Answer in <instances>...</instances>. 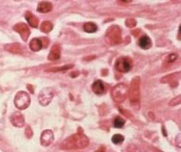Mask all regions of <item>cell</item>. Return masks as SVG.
<instances>
[{
	"label": "cell",
	"mask_w": 181,
	"mask_h": 152,
	"mask_svg": "<svg viewBox=\"0 0 181 152\" xmlns=\"http://www.w3.org/2000/svg\"><path fill=\"white\" fill-rule=\"evenodd\" d=\"M89 141L88 138L81 132L76 133L66 139L61 145V148L63 149H81L88 146Z\"/></svg>",
	"instance_id": "1"
},
{
	"label": "cell",
	"mask_w": 181,
	"mask_h": 152,
	"mask_svg": "<svg viewBox=\"0 0 181 152\" xmlns=\"http://www.w3.org/2000/svg\"><path fill=\"white\" fill-rule=\"evenodd\" d=\"M139 86H141V78L135 77L131 82L130 88L128 89L130 102L132 105L138 106L141 100V91H139Z\"/></svg>",
	"instance_id": "2"
},
{
	"label": "cell",
	"mask_w": 181,
	"mask_h": 152,
	"mask_svg": "<svg viewBox=\"0 0 181 152\" xmlns=\"http://www.w3.org/2000/svg\"><path fill=\"white\" fill-rule=\"evenodd\" d=\"M106 40L111 45L119 44L122 41L121 38V28L116 25L111 26L106 33Z\"/></svg>",
	"instance_id": "3"
},
{
	"label": "cell",
	"mask_w": 181,
	"mask_h": 152,
	"mask_svg": "<svg viewBox=\"0 0 181 152\" xmlns=\"http://www.w3.org/2000/svg\"><path fill=\"white\" fill-rule=\"evenodd\" d=\"M128 94V87L125 84L120 83L117 84L112 90H111V97L115 102H122L127 97Z\"/></svg>",
	"instance_id": "4"
},
{
	"label": "cell",
	"mask_w": 181,
	"mask_h": 152,
	"mask_svg": "<svg viewBox=\"0 0 181 152\" xmlns=\"http://www.w3.org/2000/svg\"><path fill=\"white\" fill-rule=\"evenodd\" d=\"M14 102L19 110H24L30 105V96L25 91H19L15 96Z\"/></svg>",
	"instance_id": "5"
},
{
	"label": "cell",
	"mask_w": 181,
	"mask_h": 152,
	"mask_svg": "<svg viewBox=\"0 0 181 152\" xmlns=\"http://www.w3.org/2000/svg\"><path fill=\"white\" fill-rule=\"evenodd\" d=\"M54 95V91L52 88H45L40 91L38 99L39 103L42 106H48L52 102V100Z\"/></svg>",
	"instance_id": "6"
},
{
	"label": "cell",
	"mask_w": 181,
	"mask_h": 152,
	"mask_svg": "<svg viewBox=\"0 0 181 152\" xmlns=\"http://www.w3.org/2000/svg\"><path fill=\"white\" fill-rule=\"evenodd\" d=\"M115 69L120 72H128L132 69V61L128 57H120L115 62Z\"/></svg>",
	"instance_id": "7"
},
{
	"label": "cell",
	"mask_w": 181,
	"mask_h": 152,
	"mask_svg": "<svg viewBox=\"0 0 181 152\" xmlns=\"http://www.w3.org/2000/svg\"><path fill=\"white\" fill-rule=\"evenodd\" d=\"M14 30L20 34L24 41L27 40V39H28V37L30 35V30H29V27L27 26L26 24H24V23L16 24L15 26H14Z\"/></svg>",
	"instance_id": "8"
},
{
	"label": "cell",
	"mask_w": 181,
	"mask_h": 152,
	"mask_svg": "<svg viewBox=\"0 0 181 152\" xmlns=\"http://www.w3.org/2000/svg\"><path fill=\"white\" fill-rule=\"evenodd\" d=\"M41 143L44 146H48L52 145L53 141V133L52 130H45L42 134H41Z\"/></svg>",
	"instance_id": "9"
},
{
	"label": "cell",
	"mask_w": 181,
	"mask_h": 152,
	"mask_svg": "<svg viewBox=\"0 0 181 152\" xmlns=\"http://www.w3.org/2000/svg\"><path fill=\"white\" fill-rule=\"evenodd\" d=\"M11 122L14 126L16 127H22L25 123V120H24V116L20 114V113H14L11 116Z\"/></svg>",
	"instance_id": "10"
},
{
	"label": "cell",
	"mask_w": 181,
	"mask_h": 152,
	"mask_svg": "<svg viewBox=\"0 0 181 152\" xmlns=\"http://www.w3.org/2000/svg\"><path fill=\"white\" fill-rule=\"evenodd\" d=\"M60 52H61L60 46L58 44H54L51 49V52H49V54L48 56V59L49 61L58 60V59L60 58Z\"/></svg>",
	"instance_id": "11"
},
{
	"label": "cell",
	"mask_w": 181,
	"mask_h": 152,
	"mask_svg": "<svg viewBox=\"0 0 181 152\" xmlns=\"http://www.w3.org/2000/svg\"><path fill=\"white\" fill-rule=\"evenodd\" d=\"M92 90L96 95H103L106 91V87L104 83L101 80H97L93 83L92 85Z\"/></svg>",
	"instance_id": "12"
},
{
	"label": "cell",
	"mask_w": 181,
	"mask_h": 152,
	"mask_svg": "<svg viewBox=\"0 0 181 152\" xmlns=\"http://www.w3.org/2000/svg\"><path fill=\"white\" fill-rule=\"evenodd\" d=\"M52 10V4L51 2H41L39 3L38 7H37V11L39 13H48Z\"/></svg>",
	"instance_id": "13"
},
{
	"label": "cell",
	"mask_w": 181,
	"mask_h": 152,
	"mask_svg": "<svg viewBox=\"0 0 181 152\" xmlns=\"http://www.w3.org/2000/svg\"><path fill=\"white\" fill-rule=\"evenodd\" d=\"M25 19L26 20L28 21L29 25L31 27H38V25H39V19H37V16H35L34 15H32V13L30 12H26L25 13Z\"/></svg>",
	"instance_id": "14"
},
{
	"label": "cell",
	"mask_w": 181,
	"mask_h": 152,
	"mask_svg": "<svg viewBox=\"0 0 181 152\" xmlns=\"http://www.w3.org/2000/svg\"><path fill=\"white\" fill-rule=\"evenodd\" d=\"M138 44L139 47H142L143 49H149L152 45L151 40L146 36H143V37H142L141 39H139Z\"/></svg>",
	"instance_id": "15"
},
{
	"label": "cell",
	"mask_w": 181,
	"mask_h": 152,
	"mask_svg": "<svg viewBox=\"0 0 181 152\" xmlns=\"http://www.w3.org/2000/svg\"><path fill=\"white\" fill-rule=\"evenodd\" d=\"M30 49L32 51H39V50L42 49L43 47V44H42V40H39V39H33L30 41Z\"/></svg>",
	"instance_id": "16"
},
{
	"label": "cell",
	"mask_w": 181,
	"mask_h": 152,
	"mask_svg": "<svg viewBox=\"0 0 181 152\" xmlns=\"http://www.w3.org/2000/svg\"><path fill=\"white\" fill-rule=\"evenodd\" d=\"M5 48L8 50V51L13 52V53H21L22 52V49H21L20 45L18 44H13L6 45Z\"/></svg>",
	"instance_id": "17"
},
{
	"label": "cell",
	"mask_w": 181,
	"mask_h": 152,
	"mask_svg": "<svg viewBox=\"0 0 181 152\" xmlns=\"http://www.w3.org/2000/svg\"><path fill=\"white\" fill-rule=\"evenodd\" d=\"M178 72L177 73H175V74H170V75H168V76H166V77H164L162 80H161V82L162 83H175V85H177V82H174V81H177V77H178Z\"/></svg>",
	"instance_id": "18"
},
{
	"label": "cell",
	"mask_w": 181,
	"mask_h": 152,
	"mask_svg": "<svg viewBox=\"0 0 181 152\" xmlns=\"http://www.w3.org/2000/svg\"><path fill=\"white\" fill-rule=\"evenodd\" d=\"M97 25L93 22H86L84 25V29L87 33H94L97 31Z\"/></svg>",
	"instance_id": "19"
},
{
	"label": "cell",
	"mask_w": 181,
	"mask_h": 152,
	"mask_svg": "<svg viewBox=\"0 0 181 152\" xmlns=\"http://www.w3.org/2000/svg\"><path fill=\"white\" fill-rule=\"evenodd\" d=\"M53 28V25L52 22L49 21H44L42 24H41V31L44 33H48L51 32Z\"/></svg>",
	"instance_id": "20"
},
{
	"label": "cell",
	"mask_w": 181,
	"mask_h": 152,
	"mask_svg": "<svg viewBox=\"0 0 181 152\" xmlns=\"http://www.w3.org/2000/svg\"><path fill=\"white\" fill-rule=\"evenodd\" d=\"M113 123H114V127H116V128H122L123 126H124V124H125V120H123L121 116H116L114 119Z\"/></svg>",
	"instance_id": "21"
},
{
	"label": "cell",
	"mask_w": 181,
	"mask_h": 152,
	"mask_svg": "<svg viewBox=\"0 0 181 152\" xmlns=\"http://www.w3.org/2000/svg\"><path fill=\"white\" fill-rule=\"evenodd\" d=\"M111 141L113 143H115V145H119V143H122L123 141H124V137L120 134H115L111 138Z\"/></svg>",
	"instance_id": "22"
},
{
	"label": "cell",
	"mask_w": 181,
	"mask_h": 152,
	"mask_svg": "<svg viewBox=\"0 0 181 152\" xmlns=\"http://www.w3.org/2000/svg\"><path fill=\"white\" fill-rule=\"evenodd\" d=\"M73 67V65H63V66H59V67H53V69H49L47 71H63V70H67Z\"/></svg>",
	"instance_id": "23"
},
{
	"label": "cell",
	"mask_w": 181,
	"mask_h": 152,
	"mask_svg": "<svg viewBox=\"0 0 181 152\" xmlns=\"http://www.w3.org/2000/svg\"><path fill=\"white\" fill-rule=\"evenodd\" d=\"M125 25H126L127 27H129V28H134L137 25V21L134 19H126Z\"/></svg>",
	"instance_id": "24"
},
{
	"label": "cell",
	"mask_w": 181,
	"mask_h": 152,
	"mask_svg": "<svg viewBox=\"0 0 181 152\" xmlns=\"http://www.w3.org/2000/svg\"><path fill=\"white\" fill-rule=\"evenodd\" d=\"M176 59H177V55L172 53V54H170V56L168 57L167 60H168L169 63H172V62H174V61L176 60Z\"/></svg>",
	"instance_id": "25"
},
{
	"label": "cell",
	"mask_w": 181,
	"mask_h": 152,
	"mask_svg": "<svg viewBox=\"0 0 181 152\" xmlns=\"http://www.w3.org/2000/svg\"><path fill=\"white\" fill-rule=\"evenodd\" d=\"M25 134H26V137L27 138H31L32 137V131H31L29 126H27V129L25 130Z\"/></svg>",
	"instance_id": "26"
},
{
	"label": "cell",
	"mask_w": 181,
	"mask_h": 152,
	"mask_svg": "<svg viewBox=\"0 0 181 152\" xmlns=\"http://www.w3.org/2000/svg\"><path fill=\"white\" fill-rule=\"evenodd\" d=\"M175 99H176L175 101H171V102H170V105H172V104H174V105H176V104H179V103H180V96H177Z\"/></svg>",
	"instance_id": "27"
},
{
	"label": "cell",
	"mask_w": 181,
	"mask_h": 152,
	"mask_svg": "<svg viewBox=\"0 0 181 152\" xmlns=\"http://www.w3.org/2000/svg\"><path fill=\"white\" fill-rule=\"evenodd\" d=\"M95 152H105V148L104 147H101V148H99L97 151H95Z\"/></svg>",
	"instance_id": "28"
},
{
	"label": "cell",
	"mask_w": 181,
	"mask_h": 152,
	"mask_svg": "<svg viewBox=\"0 0 181 152\" xmlns=\"http://www.w3.org/2000/svg\"><path fill=\"white\" fill-rule=\"evenodd\" d=\"M27 87L29 88V90H30V92H33V91H33V89H32V87H31L30 85H28Z\"/></svg>",
	"instance_id": "29"
},
{
	"label": "cell",
	"mask_w": 181,
	"mask_h": 152,
	"mask_svg": "<svg viewBox=\"0 0 181 152\" xmlns=\"http://www.w3.org/2000/svg\"><path fill=\"white\" fill-rule=\"evenodd\" d=\"M152 152H161V151L160 150H157V149H153Z\"/></svg>",
	"instance_id": "30"
}]
</instances>
